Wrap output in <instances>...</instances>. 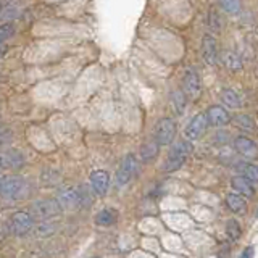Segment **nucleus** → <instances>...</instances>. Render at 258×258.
Wrapping results in <instances>:
<instances>
[{"instance_id": "nucleus-25", "label": "nucleus", "mask_w": 258, "mask_h": 258, "mask_svg": "<svg viewBox=\"0 0 258 258\" xmlns=\"http://www.w3.org/2000/svg\"><path fill=\"white\" fill-rule=\"evenodd\" d=\"M208 28L212 31H220L223 28V21L220 18V15L213 10L208 13Z\"/></svg>"}, {"instance_id": "nucleus-8", "label": "nucleus", "mask_w": 258, "mask_h": 258, "mask_svg": "<svg viewBox=\"0 0 258 258\" xmlns=\"http://www.w3.org/2000/svg\"><path fill=\"white\" fill-rule=\"evenodd\" d=\"M182 87H184V95L189 97V99H197L202 91V81L200 76L196 70L189 68L184 73V79H182Z\"/></svg>"}, {"instance_id": "nucleus-15", "label": "nucleus", "mask_w": 258, "mask_h": 258, "mask_svg": "<svg viewBox=\"0 0 258 258\" xmlns=\"http://www.w3.org/2000/svg\"><path fill=\"white\" fill-rule=\"evenodd\" d=\"M221 99H223L226 107H229V108H240L242 107L240 95L234 91V89H224V91L221 92Z\"/></svg>"}, {"instance_id": "nucleus-11", "label": "nucleus", "mask_w": 258, "mask_h": 258, "mask_svg": "<svg viewBox=\"0 0 258 258\" xmlns=\"http://www.w3.org/2000/svg\"><path fill=\"white\" fill-rule=\"evenodd\" d=\"M205 116H207L208 124L216 126V127L226 126V124H229V123H231V116H229L228 110L223 108V107H220V105L210 107V108L207 110V113H205Z\"/></svg>"}, {"instance_id": "nucleus-17", "label": "nucleus", "mask_w": 258, "mask_h": 258, "mask_svg": "<svg viewBox=\"0 0 258 258\" xmlns=\"http://www.w3.org/2000/svg\"><path fill=\"white\" fill-rule=\"evenodd\" d=\"M237 169L250 182H258V166H255L252 163H239Z\"/></svg>"}, {"instance_id": "nucleus-6", "label": "nucleus", "mask_w": 258, "mask_h": 258, "mask_svg": "<svg viewBox=\"0 0 258 258\" xmlns=\"http://www.w3.org/2000/svg\"><path fill=\"white\" fill-rule=\"evenodd\" d=\"M32 224H34V220H32L31 213L28 212H16L12 215L10 223H8V231L15 236H24L32 229Z\"/></svg>"}, {"instance_id": "nucleus-18", "label": "nucleus", "mask_w": 258, "mask_h": 258, "mask_svg": "<svg viewBox=\"0 0 258 258\" xmlns=\"http://www.w3.org/2000/svg\"><path fill=\"white\" fill-rule=\"evenodd\" d=\"M158 150H160V145L155 141L144 144L142 149H141V158L144 161H150L152 158H155L158 155Z\"/></svg>"}, {"instance_id": "nucleus-19", "label": "nucleus", "mask_w": 258, "mask_h": 258, "mask_svg": "<svg viewBox=\"0 0 258 258\" xmlns=\"http://www.w3.org/2000/svg\"><path fill=\"white\" fill-rule=\"evenodd\" d=\"M226 205H228L229 210H232V212H242L245 207V200L242 196H239V194L232 192L226 197Z\"/></svg>"}, {"instance_id": "nucleus-21", "label": "nucleus", "mask_w": 258, "mask_h": 258, "mask_svg": "<svg viewBox=\"0 0 258 258\" xmlns=\"http://www.w3.org/2000/svg\"><path fill=\"white\" fill-rule=\"evenodd\" d=\"M171 102H173V107L176 110L177 115H182L184 108H185V95L181 91H174L171 94Z\"/></svg>"}, {"instance_id": "nucleus-4", "label": "nucleus", "mask_w": 258, "mask_h": 258, "mask_svg": "<svg viewBox=\"0 0 258 258\" xmlns=\"http://www.w3.org/2000/svg\"><path fill=\"white\" fill-rule=\"evenodd\" d=\"M61 212L60 204L55 199H45V200H37L32 204V220H48V218L56 216Z\"/></svg>"}, {"instance_id": "nucleus-26", "label": "nucleus", "mask_w": 258, "mask_h": 258, "mask_svg": "<svg viewBox=\"0 0 258 258\" xmlns=\"http://www.w3.org/2000/svg\"><path fill=\"white\" fill-rule=\"evenodd\" d=\"M15 34V26L12 23L0 24V44H4L7 39H10Z\"/></svg>"}, {"instance_id": "nucleus-31", "label": "nucleus", "mask_w": 258, "mask_h": 258, "mask_svg": "<svg viewBox=\"0 0 258 258\" xmlns=\"http://www.w3.org/2000/svg\"><path fill=\"white\" fill-rule=\"evenodd\" d=\"M0 10H2V7H0Z\"/></svg>"}, {"instance_id": "nucleus-13", "label": "nucleus", "mask_w": 258, "mask_h": 258, "mask_svg": "<svg viewBox=\"0 0 258 258\" xmlns=\"http://www.w3.org/2000/svg\"><path fill=\"white\" fill-rule=\"evenodd\" d=\"M234 147H236V150L240 153L242 157H245V158H256V155H258L256 144L252 139L245 137V136L237 137V139L234 141Z\"/></svg>"}, {"instance_id": "nucleus-27", "label": "nucleus", "mask_w": 258, "mask_h": 258, "mask_svg": "<svg viewBox=\"0 0 258 258\" xmlns=\"http://www.w3.org/2000/svg\"><path fill=\"white\" fill-rule=\"evenodd\" d=\"M50 232H52V229H48V228H47V224H42V226H39V228H37V234H39L40 237L48 236Z\"/></svg>"}, {"instance_id": "nucleus-1", "label": "nucleus", "mask_w": 258, "mask_h": 258, "mask_svg": "<svg viewBox=\"0 0 258 258\" xmlns=\"http://www.w3.org/2000/svg\"><path fill=\"white\" fill-rule=\"evenodd\" d=\"M89 189L86 185H79V187H64L60 190L56 202L60 204L64 210H73V208H81L89 204Z\"/></svg>"}, {"instance_id": "nucleus-32", "label": "nucleus", "mask_w": 258, "mask_h": 258, "mask_svg": "<svg viewBox=\"0 0 258 258\" xmlns=\"http://www.w3.org/2000/svg\"><path fill=\"white\" fill-rule=\"evenodd\" d=\"M95 258H97V256H95Z\"/></svg>"}, {"instance_id": "nucleus-20", "label": "nucleus", "mask_w": 258, "mask_h": 258, "mask_svg": "<svg viewBox=\"0 0 258 258\" xmlns=\"http://www.w3.org/2000/svg\"><path fill=\"white\" fill-rule=\"evenodd\" d=\"M223 60H224V64L231 71H239L242 68V60H240V56L236 52H231V50L226 52L224 56H223Z\"/></svg>"}, {"instance_id": "nucleus-2", "label": "nucleus", "mask_w": 258, "mask_h": 258, "mask_svg": "<svg viewBox=\"0 0 258 258\" xmlns=\"http://www.w3.org/2000/svg\"><path fill=\"white\" fill-rule=\"evenodd\" d=\"M190 153H192V144L187 141H181L176 145H173L171 150L168 153V158L165 161V171L173 173L176 169H179Z\"/></svg>"}, {"instance_id": "nucleus-14", "label": "nucleus", "mask_w": 258, "mask_h": 258, "mask_svg": "<svg viewBox=\"0 0 258 258\" xmlns=\"http://www.w3.org/2000/svg\"><path fill=\"white\" fill-rule=\"evenodd\" d=\"M231 185H232V189L236 190V194H239V196H242V197H253V194H255L252 182H250L248 179H245L244 176L232 177Z\"/></svg>"}, {"instance_id": "nucleus-30", "label": "nucleus", "mask_w": 258, "mask_h": 258, "mask_svg": "<svg viewBox=\"0 0 258 258\" xmlns=\"http://www.w3.org/2000/svg\"><path fill=\"white\" fill-rule=\"evenodd\" d=\"M0 168H2V157H0Z\"/></svg>"}, {"instance_id": "nucleus-7", "label": "nucleus", "mask_w": 258, "mask_h": 258, "mask_svg": "<svg viewBox=\"0 0 258 258\" xmlns=\"http://www.w3.org/2000/svg\"><path fill=\"white\" fill-rule=\"evenodd\" d=\"M136 169H137V160L133 153H129V155H126L123 158V161H121V165L116 171L118 187H123V185H126L129 181H131V177L136 174Z\"/></svg>"}, {"instance_id": "nucleus-9", "label": "nucleus", "mask_w": 258, "mask_h": 258, "mask_svg": "<svg viewBox=\"0 0 258 258\" xmlns=\"http://www.w3.org/2000/svg\"><path fill=\"white\" fill-rule=\"evenodd\" d=\"M207 126H208V121H207L205 113H199V115H196L190 119V123L185 127V137H187L189 141L200 139V137L204 136V133L207 131Z\"/></svg>"}, {"instance_id": "nucleus-12", "label": "nucleus", "mask_w": 258, "mask_h": 258, "mask_svg": "<svg viewBox=\"0 0 258 258\" xmlns=\"http://www.w3.org/2000/svg\"><path fill=\"white\" fill-rule=\"evenodd\" d=\"M91 185L97 196H105L110 185V176L103 169H97L91 174Z\"/></svg>"}, {"instance_id": "nucleus-3", "label": "nucleus", "mask_w": 258, "mask_h": 258, "mask_svg": "<svg viewBox=\"0 0 258 258\" xmlns=\"http://www.w3.org/2000/svg\"><path fill=\"white\" fill-rule=\"evenodd\" d=\"M24 189H26V181L21 176H7L0 181V196L4 199H20Z\"/></svg>"}, {"instance_id": "nucleus-22", "label": "nucleus", "mask_w": 258, "mask_h": 258, "mask_svg": "<svg viewBox=\"0 0 258 258\" xmlns=\"http://www.w3.org/2000/svg\"><path fill=\"white\" fill-rule=\"evenodd\" d=\"M220 5L226 13H231V15H237L242 8L240 0H220Z\"/></svg>"}, {"instance_id": "nucleus-16", "label": "nucleus", "mask_w": 258, "mask_h": 258, "mask_svg": "<svg viewBox=\"0 0 258 258\" xmlns=\"http://www.w3.org/2000/svg\"><path fill=\"white\" fill-rule=\"evenodd\" d=\"M116 218H118V215H116L115 210L107 208V210H102L100 213H97L95 223L99 226H111V224L116 223Z\"/></svg>"}, {"instance_id": "nucleus-29", "label": "nucleus", "mask_w": 258, "mask_h": 258, "mask_svg": "<svg viewBox=\"0 0 258 258\" xmlns=\"http://www.w3.org/2000/svg\"><path fill=\"white\" fill-rule=\"evenodd\" d=\"M7 52V45L5 44H0V56H4Z\"/></svg>"}, {"instance_id": "nucleus-24", "label": "nucleus", "mask_w": 258, "mask_h": 258, "mask_svg": "<svg viewBox=\"0 0 258 258\" xmlns=\"http://www.w3.org/2000/svg\"><path fill=\"white\" fill-rule=\"evenodd\" d=\"M236 123H237L239 127L245 129V131H253V129H255L253 119L250 118L248 115H239V116H236Z\"/></svg>"}, {"instance_id": "nucleus-10", "label": "nucleus", "mask_w": 258, "mask_h": 258, "mask_svg": "<svg viewBox=\"0 0 258 258\" xmlns=\"http://www.w3.org/2000/svg\"><path fill=\"white\" fill-rule=\"evenodd\" d=\"M202 56L210 67H215L218 61V45L216 39L212 34H205L204 39H202Z\"/></svg>"}, {"instance_id": "nucleus-23", "label": "nucleus", "mask_w": 258, "mask_h": 258, "mask_svg": "<svg viewBox=\"0 0 258 258\" xmlns=\"http://www.w3.org/2000/svg\"><path fill=\"white\" fill-rule=\"evenodd\" d=\"M226 232H228V236H229L231 240H237L240 237V234H242L239 223L236 220H231L228 223V226H226Z\"/></svg>"}, {"instance_id": "nucleus-5", "label": "nucleus", "mask_w": 258, "mask_h": 258, "mask_svg": "<svg viewBox=\"0 0 258 258\" xmlns=\"http://www.w3.org/2000/svg\"><path fill=\"white\" fill-rule=\"evenodd\" d=\"M176 136V123L171 118L160 119L155 126V133H153V141L158 145H169L173 142Z\"/></svg>"}, {"instance_id": "nucleus-28", "label": "nucleus", "mask_w": 258, "mask_h": 258, "mask_svg": "<svg viewBox=\"0 0 258 258\" xmlns=\"http://www.w3.org/2000/svg\"><path fill=\"white\" fill-rule=\"evenodd\" d=\"M253 247H247L245 250H244V252H242L240 253V256L239 258H253Z\"/></svg>"}]
</instances>
